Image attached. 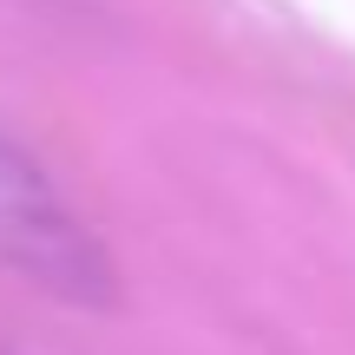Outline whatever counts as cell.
<instances>
[{
	"instance_id": "6da1fadb",
	"label": "cell",
	"mask_w": 355,
	"mask_h": 355,
	"mask_svg": "<svg viewBox=\"0 0 355 355\" xmlns=\"http://www.w3.org/2000/svg\"><path fill=\"white\" fill-rule=\"evenodd\" d=\"M0 270L73 309L119 303V263L7 125H0Z\"/></svg>"
}]
</instances>
